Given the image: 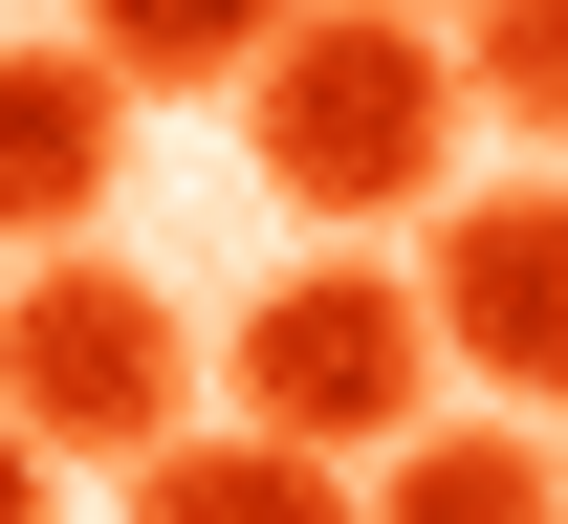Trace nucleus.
Listing matches in <instances>:
<instances>
[{"instance_id":"2","label":"nucleus","mask_w":568,"mask_h":524,"mask_svg":"<svg viewBox=\"0 0 568 524\" xmlns=\"http://www.w3.org/2000/svg\"><path fill=\"white\" fill-rule=\"evenodd\" d=\"M0 393H22V438L67 459V481H132V459L175 438V393H197L175 285H132L110 240H44V263L0 285Z\"/></svg>"},{"instance_id":"3","label":"nucleus","mask_w":568,"mask_h":524,"mask_svg":"<svg viewBox=\"0 0 568 524\" xmlns=\"http://www.w3.org/2000/svg\"><path fill=\"white\" fill-rule=\"evenodd\" d=\"M219 372H241V415H284V438H328V459L372 481V459L437 415L459 350H437V285H394V263H284V285L241 306Z\"/></svg>"},{"instance_id":"5","label":"nucleus","mask_w":568,"mask_h":524,"mask_svg":"<svg viewBox=\"0 0 568 524\" xmlns=\"http://www.w3.org/2000/svg\"><path fill=\"white\" fill-rule=\"evenodd\" d=\"M132 110L153 88L110 66V44H0V240H88L110 219V175H132Z\"/></svg>"},{"instance_id":"11","label":"nucleus","mask_w":568,"mask_h":524,"mask_svg":"<svg viewBox=\"0 0 568 524\" xmlns=\"http://www.w3.org/2000/svg\"><path fill=\"white\" fill-rule=\"evenodd\" d=\"M437 22H459V0H437Z\"/></svg>"},{"instance_id":"6","label":"nucleus","mask_w":568,"mask_h":524,"mask_svg":"<svg viewBox=\"0 0 568 524\" xmlns=\"http://www.w3.org/2000/svg\"><path fill=\"white\" fill-rule=\"evenodd\" d=\"M328 503H351V459L284 438V415H175L132 459V524H328Z\"/></svg>"},{"instance_id":"1","label":"nucleus","mask_w":568,"mask_h":524,"mask_svg":"<svg viewBox=\"0 0 568 524\" xmlns=\"http://www.w3.org/2000/svg\"><path fill=\"white\" fill-rule=\"evenodd\" d=\"M481 132V66L437 0H306L263 66H241V153H263L284 219H437Z\"/></svg>"},{"instance_id":"10","label":"nucleus","mask_w":568,"mask_h":524,"mask_svg":"<svg viewBox=\"0 0 568 524\" xmlns=\"http://www.w3.org/2000/svg\"><path fill=\"white\" fill-rule=\"evenodd\" d=\"M44 481H67V459L22 438V393H0V524H44Z\"/></svg>"},{"instance_id":"7","label":"nucleus","mask_w":568,"mask_h":524,"mask_svg":"<svg viewBox=\"0 0 568 524\" xmlns=\"http://www.w3.org/2000/svg\"><path fill=\"white\" fill-rule=\"evenodd\" d=\"M372 503H394V524H525V503H568V459L503 438V415H416V438L372 459Z\"/></svg>"},{"instance_id":"4","label":"nucleus","mask_w":568,"mask_h":524,"mask_svg":"<svg viewBox=\"0 0 568 524\" xmlns=\"http://www.w3.org/2000/svg\"><path fill=\"white\" fill-rule=\"evenodd\" d=\"M437 350L503 393V415H568V175H481L437 197Z\"/></svg>"},{"instance_id":"8","label":"nucleus","mask_w":568,"mask_h":524,"mask_svg":"<svg viewBox=\"0 0 568 524\" xmlns=\"http://www.w3.org/2000/svg\"><path fill=\"white\" fill-rule=\"evenodd\" d=\"M284 22H306V0H88V44H110L132 88H241Z\"/></svg>"},{"instance_id":"9","label":"nucleus","mask_w":568,"mask_h":524,"mask_svg":"<svg viewBox=\"0 0 568 524\" xmlns=\"http://www.w3.org/2000/svg\"><path fill=\"white\" fill-rule=\"evenodd\" d=\"M459 66L525 153H568V0H459Z\"/></svg>"}]
</instances>
